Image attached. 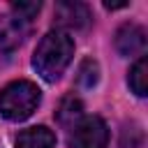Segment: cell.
Here are the masks:
<instances>
[{"instance_id": "1", "label": "cell", "mask_w": 148, "mask_h": 148, "mask_svg": "<svg viewBox=\"0 0 148 148\" xmlns=\"http://www.w3.org/2000/svg\"><path fill=\"white\" fill-rule=\"evenodd\" d=\"M72 58H74V39L62 30H51L39 39L32 56V67L44 81L53 83L62 76Z\"/></svg>"}, {"instance_id": "2", "label": "cell", "mask_w": 148, "mask_h": 148, "mask_svg": "<svg viewBox=\"0 0 148 148\" xmlns=\"http://www.w3.org/2000/svg\"><path fill=\"white\" fill-rule=\"evenodd\" d=\"M39 99H42V90L32 81L25 79L12 81L0 90V116L12 123H21L35 113Z\"/></svg>"}, {"instance_id": "3", "label": "cell", "mask_w": 148, "mask_h": 148, "mask_svg": "<svg viewBox=\"0 0 148 148\" xmlns=\"http://www.w3.org/2000/svg\"><path fill=\"white\" fill-rule=\"evenodd\" d=\"M69 148H106L109 127L99 116H83L74 127H69Z\"/></svg>"}, {"instance_id": "4", "label": "cell", "mask_w": 148, "mask_h": 148, "mask_svg": "<svg viewBox=\"0 0 148 148\" xmlns=\"http://www.w3.org/2000/svg\"><path fill=\"white\" fill-rule=\"evenodd\" d=\"M116 49L120 56H143L146 51V30L136 23H125L116 32Z\"/></svg>"}, {"instance_id": "5", "label": "cell", "mask_w": 148, "mask_h": 148, "mask_svg": "<svg viewBox=\"0 0 148 148\" xmlns=\"http://www.w3.org/2000/svg\"><path fill=\"white\" fill-rule=\"evenodd\" d=\"M30 32V21L18 18L16 14H2L0 16V46L5 51L16 49Z\"/></svg>"}, {"instance_id": "6", "label": "cell", "mask_w": 148, "mask_h": 148, "mask_svg": "<svg viewBox=\"0 0 148 148\" xmlns=\"http://www.w3.org/2000/svg\"><path fill=\"white\" fill-rule=\"evenodd\" d=\"M56 23L62 28H86L90 23V9L83 2H58L56 5Z\"/></svg>"}, {"instance_id": "7", "label": "cell", "mask_w": 148, "mask_h": 148, "mask_svg": "<svg viewBox=\"0 0 148 148\" xmlns=\"http://www.w3.org/2000/svg\"><path fill=\"white\" fill-rule=\"evenodd\" d=\"M16 148H56V134L44 125L28 127V130L18 132Z\"/></svg>"}, {"instance_id": "8", "label": "cell", "mask_w": 148, "mask_h": 148, "mask_svg": "<svg viewBox=\"0 0 148 148\" xmlns=\"http://www.w3.org/2000/svg\"><path fill=\"white\" fill-rule=\"evenodd\" d=\"M56 118H58V123L62 127H74L83 118V104H81V99H76L74 95H67L60 102V106L56 111Z\"/></svg>"}, {"instance_id": "9", "label": "cell", "mask_w": 148, "mask_h": 148, "mask_svg": "<svg viewBox=\"0 0 148 148\" xmlns=\"http://www.w3.org/2000/svg\"><path fill=\"white\" fill-rule=\"evenodd\" d=\"M127 83H130V88L134 90V95H139V97H146L148 92V60H146V56H141L134 65H132V69H130V76H127Z\"/></svg>"}, {"instance_id": "10", "label": "cell", "mask_w": 148, "mask_h": 148, "mask_svg": "<svg viewBox=\"0 0 148 148\" xmlns=\"http://www.w3.org/2000/svg\"><path fill=\"white\" fill-rule=\"evenodd\" d=\"M97 81H99V67H97V62L92 58L81 60V65L76 69V83L81 88H92Z\"/></svg>"}, {"instance_id": "11", "label": "cell", "mask_w": 148, "mask_h": 148, "mask_svg": "<svg viewBox=\"0 0 148 148\" xmlns=\"http://www.w3.org/2000/svg\"><path fill=\"white\" fill-rule=\"evenodd\" d=\"M39 9H42L39 2H14L12 5V14H16L23 21H32V16H37Z\"/></svg>"}]
</instances>
